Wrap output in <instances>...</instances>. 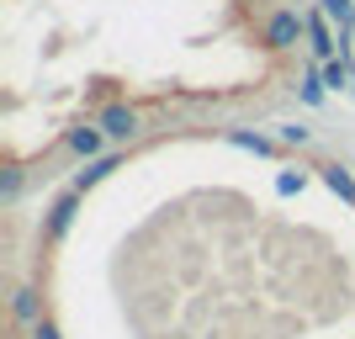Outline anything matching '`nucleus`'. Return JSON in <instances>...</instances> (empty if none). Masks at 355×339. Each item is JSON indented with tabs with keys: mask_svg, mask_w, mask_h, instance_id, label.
Returning a JSON list of instances; mask_svg holds the SVG:
<instances>
[{
	"mask_svg": "<svg viewBox=\"0 0 355 339\" xmlns=\"http://www.w3.org/2000/svg\"><path fill=\"white\" fill-rule=\"evenodd\" d=\"M6 339H355V148L175 128L6 202Z\"/></svg>",
	"mask_w": 355,
	"mask_h": 339,
	"instance_id": "obj_1",
	"label": "nucleus"
},
{
	"mask_svg": "<svg viewBox=\"0 0 355 339\" xmlns=\"http://www.w3.org/2000/svg\"><path fill=\"white\" fill-rule=\"evenodd\" d=\"M355 0H0V191L175 128L286 122L350 74Z\"/></svg>",
	"mask_w": 355,
	"mask_h": 339,
	"instance_id": "obj_2",
	"label": "nucleus"
},
{
	"mask_svg": "<svg viewBox=\"0 0 355 339\" xmlns=\"http://www.w3.org/2000/svg\"><path fill=\"white\" fill-rule=\"evenodd\" d=\"M350 85H355V27H350Z\"/></svg>",
	"mask_w": 355,
	"mask_h": 339,
	"instance_id": "obj_3",
	"label": "nucleus"
}]
</instances>
